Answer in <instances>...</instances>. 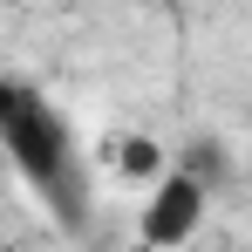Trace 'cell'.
I'll use <instances>...</instances> for the list:
<instances>
[{
    "label": "cell",
    "mask_w": 252,
    "mask_h": 252,
    "mask_svg": "<svg viewBox=\"0 0 252 252\" xmlns=\"http://www.w3.org/2000/svg\"><path fill=\"white\" fill-rule=\"evenodd\" d=\"M205 218V184L198 177H157V198H150V211H143V239L150 246H177V239H191V225Z\"/></svg>",
    "instance_id": "1"
},
{
    "label": "cell",
    "mask_w": 252,
    "mask_h": 252,
    "mask_svg": "<svg viewBox=\"0 0 252 252\" xmlns=\"http://www.w3.org/2000/svg\"><path fill=\"white\" fill-rule=\"evenodd\" d=\"M102 164L116 170L123 184H143V191H150V184L164 177V143H150V136H109V143H102Z\"/></svg>",
    "instance_id": "2"
}]
</instances>
